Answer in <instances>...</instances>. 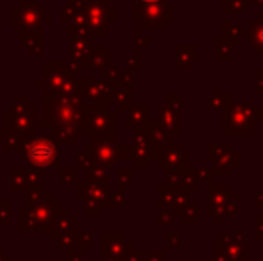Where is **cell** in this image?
Instances as JSON below:
<instances>
[{
    "label": "cell",
    "instance_id": "1",
    "mask_svg": "<svg viewBox=\"0 0 263 261\" xmlns=\"http://www.w3.org/2000/svg\"><path fill=\"white\" fill-rule=\"evenodd\" d=\"M40 147H42V150H38L34 147V149H32V154H34V159L36 161H47L50 157V147L49 145H45V143H40Z\"/></svg>",
    "mask_w": 263,
    "mask_h": 261
},
{
    "label": "cell",
    "instance_id": "2",
    "mask_svg": "<svg viewBox=\"0 0 263 261\" xmlns=\"http://www.w3.org/2000/svg\"><path fill=\"white\" fill-rule=\"evenodd\" d=\"M143 2H154V0H143Z\"/></svg>",
    "mask_w": 263,
    "mask_h": 261
}]
</instances>
